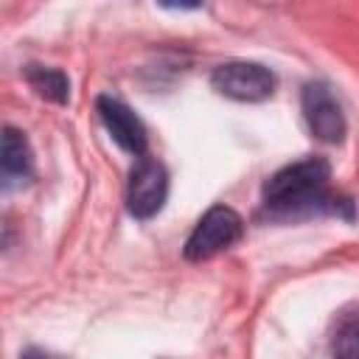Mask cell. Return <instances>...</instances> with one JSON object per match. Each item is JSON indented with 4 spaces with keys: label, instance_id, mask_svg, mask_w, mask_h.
<instances>
[{
    "label": "cell",
    "instance_id": "obj_2",
    "mask_svg": "<svg viewBox=\"0 0 359 359\" xmlns=\"http://www.w3.org/2000/svg\"><path fill=\"white\" fill-rule=\"evenodd\" d=\"M241 216L227 208V205H216L210 208L194 227V233L185 241V258L188 261H208L213 255H219L222 250H227L230 244H236L241 238Z\"/></svg>",
    "mask_w": 359,
    "mask_h": 359
},
{
    "label": "cell",
    "instance_id": "obj_8",
    "mask_svg": "<svg viewBox=\"0 0 359 359\" xmlns=\"http://www.w3.org/2000/svg\"><path fill=\"white\" fill-rule=\"evenodd\" d=\"M25 79H28V84L39 93V95H45V98H50V101H67V93H70V87H67V79L59 73V70H53V67H42V65H31L28 70H25Z\"/></svg>",
    "mask_w": 359,
    "mask_h": 359
},
{
    "label": "cell",
    "instance_id": "obj_4",
    "mask_svg": "<svg viewBox=\"0 0 359 359\" xmlns=\"http://www.w3.org/2000/svg\"><path fill=\"white\" fill-rule=\"evenodd\" d=\"M165 196H168V174L163 163L151 157H140L129 174V188H126L129 213L135 219H151L165 205Z\"/></svg>",
    "mask_w": 359,
    "mask_h": 359
},
{
    "label": "cell",
    "instance_id": "obj_6",
    "mask_svg": "<svg viewBox=\"0 0 359 359\" xmlns=\"http://www.w3.org/2000/svg\"><path fill=\"white\" fill-rule=\"evenodd\" d=\"M95 107H98L101 123L107 126L109 137H112L123 151L140 157V154L146 151V143H149V137H146V126L140 123V118H137L123 101L109 98V95H101Z\"/></svg>",
    "mask_w": 359,
    "mask_h": 359
},
{
    "label": "cell",
    "instance_id": "obj_9",
    "mask_svg": "<svg viewBox=\"0 0 359 359\" xmlns=\"http://www.w3.org/2000/svg\"><path fill=\"white\" fill-rule=\"evenodd\" d=\"M331 356L334 359H359V311L345 314L331 337Z\"/></svg>",
    "mask_w": 359,
    "mask_h": 359
},
{
    "label": "cell",
    "instance_id": "obj_10",
    "mask_svg": "<svg viewBox=\"0 0 359 359\" xmlns=\"http://www.w3.org/2000/svg\"><path fill=\"white\" fill-rule=\"evenodd\" d=\"M20 359H65V356H56V353H50V351H42V348H28Z\"/></svg>",
    "mask_w": 359,
    "mask_h": 359
},
{
    "label": "cell",
    "instance_id": "obj_7",
    "mask_svg": "<svg viewBox=\"0 0 359 359\" xmlns=\"http://www.w3.org/2000/svg\"><path fill=\"white\" fill-rule=\"evenodd\" d=\"M3 174L6 180L11 177H28L31 174V146L25 140L22 132H17L14 126L3 129Z\"/></svg>",
    "mask_w": 359,
    "mask_h": 359
},
{
    "label": "cell",
    "instance_id": "obj_1",
    "mask_svg": "<svg viewBox=\"0 0 359 359\" xmlns=\"http://www.w3.org/2000/svg\"><path fill=\"white\" fill-rule=\"evenodd\" d=\"M331 168L323 157H306L275 171L264 185V202L278 213H300L314 208H334V196H328Z\"/></svg>",
    "mask_w": 359,
    "mask_h": 359
},
{
    "label": "cell",
    "instance_id": "obj_3",
    "mask_svg": "<svg viewBox=\"0 0 359 359\" xmlns=\"http://www.w3.org/2000/svg\"><path fill=\"white\" fill-rule=\"evenodd\" d=\"M210 84L233 101H264L275 90V76L258 62H224L213 70Z\"/></svg>",
    "mask_w": 359,
    "mask_h": 359
},
{
    "label": "cell",
    "instance_id": "obj_5",
    "mask_svg": "<svg viewBox=\"0 0 359 359\" xmlns=\"http://www.w3.org/2000/svg\"><path fill=\"white\" fill-rule=\"evenodd\" d=\"M303 104V118L311 129V135H317L325 143H339L345 137V115L337 104V98L331 95V90L323 81H311L303 87L300 95Z\"/></svg>",
    "mask_w": 359,
    "mask_h": 359
}]
</instances>
